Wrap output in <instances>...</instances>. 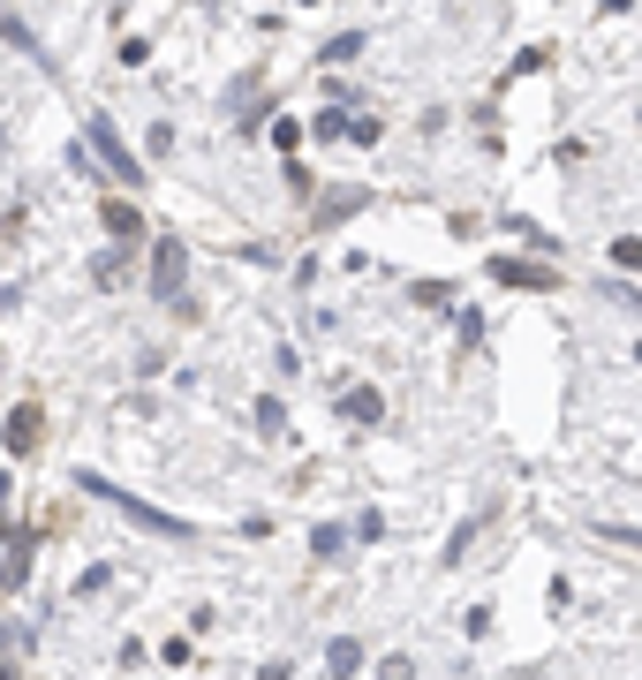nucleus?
Here are the masks:
<instances>
[{
    "mask_svg": "<svg viewBox=\"0 0 642 680\" xmlns=\"http://www.w3.org/2000/svg\"><path fill=\"white\" fill-rule=\"evenodd\" d=\"M303 137H311V129H303V122H288V114H280V122H273V144H280V152H295V144H303Z\"/></svg>",
    "mask_w": 642,
    "mask_h": 680,
    "instance_id": "nucleus-11",
    "label": "nucleus"
},
{
    "mask_svg": "<svg viewBox=\"0 0 642 680\" xmlns=\"http://www.w3.org/2000/svg\"><path fill=\"white\" fill-rule=\"evenodd\" d=\"M318 137H355V122H348L340 106H325V114H318Z\"/></svg>",
    "mask_w": 642,
    "mask_h": 680,
    "instance_id": "nucleus-12",
    "label": "nucleus"
},
{
    "mask_svg": "<svg viewBox=\"0 0 642 680\" xmlns=\"http://www.w3.org/2000/svg\"><path fill=\"white\" fill-rule=\"evenodd\" d=\"M311 544H318V559H340V544H348V529H340V521H318V529H311Z\"/></svg>",
    "mask_w": 642,
    "mask_h": 680,
    "instance_id": "nucleus-9",
    "label": "nucleus"
},
{
    "mask_svg": "<svg viewBox=\"0 0 642 680\" xmlns=\"http://www.w3.org/2000/svg\"><path fill=\"white\" fill-rule=\"evenodd\" d=\"M325 666H332L340 680L363 673V643H355V635H332V643H325Z\"/></svg>",
    "mask_w": 642,
    "mask_h": 680,
    "instance_id": "nucleus-7",
    "label": "nucleus"
},
{
    "mask_svg": "<svg viewBox=\"0 0 642 680\" xmlns=\"http://www.w3.org/2000/svg\"><path fill=\"white\" fill-rule=\"evenodd\" d=\"M106 227L114 235H137V204H106Z\"/></svg>",
    "mask_w": 642,
    "mask_h": 680,
    "instance_id": "nucleus-14",
    "label": "nucleus"
},
{
    "mask_svg": "<svg viewBox=\"0 0 642 680\" xmlns=\"http://www.w3.org/2000/svg\"><path fill=\"white\" fill-rule=\"evenodd\" d=\"M378 680H416V666H408V658H386V673Z\"/></svg>",
    "mask_w": 642,
    "mask_h": 680,
    "instance_id": "nucleus-15",
    "label": "nucleus"
},
{
    "mask_svg": "<svg viewBox=\"0 0 642 680\" xmlns=\"http://www.w3.org/2000/svg\"><path fill=\"white\" fill-rule=\"evenodd\" d=\"M257 431H273V439H280V431H288V408H280V401H273V393H265V401H257Z\"/></svg>",
    "mask_w": 642,
    "mask_h": 680,
    "instance_id": "nucleus-10",
    "label": "nucleus"
},
{
    "mask_svg": "<svg viewBox=\"0 0 642 680\" xmlns=\"http://www.w3.org/2000/svg\"><path fill=\"white\" fill-rule=\"evenodd\" d=\"M30 582V537H15V552L0 559V590H23Z\"/></svg>",
    "mask_w": 642,
    "mask_h": 680,
    "instance_id": "nucleus-8",
    "label": "nucleus"
},
{
    "mask_svg": "<svg viewBox=\"0 0 642 680\" xmlns=\"http://www.w3.org/2000/svg\"><path fill=\"white\" fill-rule=\"evenodd\" d=\"M181 280H189V250L166 235L160 250H152V295H181Z\"/></svg>",
    "mask_w": 642,
    "mask_h": 680,
    "instance_id": "nucleus-3",
    "label": "nucleus"
},
{
    "mask_svg": "<svg viewBox=\"0 0 642 680\" xmlns=\"http://www.w3.org/2000/svg\"><path fill=\"white\" fill-rule=\"evenodd\" d=\"M76 484H84V492H99L106 507H122L129 521H144V529H160V537H189V521H181V514H160V507H144L137 492H122V484H106V477H91V469H84Z\"/></svg>",
    "mask_w": 642,
    "mask_h": 680,
    "instance_id": "nucleus-1",
    "label": "nucleus"
},
{
    "mask_svg": "<svg viewBox=\"0 0 642 680\" xmlns=\"http://www.w3.org/2000/svg\"><path fill=\"white\" fill-rule=\"evenodd\" d=\"M491 280H506V288H552V273L521 265V257H491Z\"/></svg>",
    "mask_w": 642,
    "mask_h": 680,
    "instance_id": "nucleus-4",
    "label": "nucleus"
},
{
    "mask_svg": "<svg viewBox=\"0 0 642 680\" xmlns=\"http://www.w3.org/2000/svg\"><path fill=\"white\" fill-rule=\"evenodd\" d=\"M91 152H99V160L114 167V181H122V189H137V181H144V167L129 160V144L114 137V122H91Z\"/></svg>",
    "mask_w": 642,
    "mask_h": 680,
    "instance_id": "nucleus-2",
    "label": "nucleus"
},
{
    "mask_svg": "<svg viewBox=\"0 0 642 680\" xmlns=\"http://www.w3.org/2000/svg\"><path fill=\"white\" fill-rule=\"evenodd\" d=\"M340 408H348L355 424H378V416H386V393H378V386H348V393H340Z\"/></svg>",
    "mask_w": 642,
    "mask_h": 680,
    "instance_id": "nucleus-5",
    "label": "nucleus"
},
{
    "mask_svg": "<svg viewBox=\"0 0 642 680\" xmlns=\"http://www.w3.org/2000/svg\"><path fill=\"white\" fill-rule=\"evenodd\" d=\"M0 439H8V446H15V454H30V446H38V408H30V401H23V408H15V416H8V431H0Z\"/></svg>",
    "mask_w": 642,
    "mask_h": 680,
    "instance_id": "nucleus-6",
    "label": "nucleus"
},
{
    "mask_svg": "<svg viewBox=\"0 0 642 680\" xmlns=\"http://www.w3.org/2000/svg\"><path fill=\"white\" fill-rule=\"evenodd\" d=\"M613 257H620L628 273H642V235H620V242H613Z\"/></svg>",
    "mask_w": 642,
    "mask_h": 680,
    "instance_id": "nucleus-13",
    "label": "nucleus"
}]
</instances>
